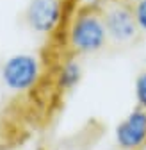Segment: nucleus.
Segmentation results:
<instances>
[{"label":"nucleus","instance_id":"f257e3e1","mask_svg":"<svg viewBox=\"0 0 146 150\" xmlns=\"http://www.w3.org/2000/svg\"><path fill=\"white\" fill-rule=\"evenodd\" d=\"M66 40L69 50L75 55H91L105 48V45L109 43V36L100 4L82 6L71 16Z\"/></svg>","mask_w":146,"mask_h":150},{"label":"nucleus","instance_id":"f03ea898","mask_svg":"<svg viewBox=\"0 0 146 150\" xmlns=\"http://www.w3.org/2000/svg\"><path fill=\"white\" fill-rule=\"evenodd\" d=\"M43 77V64L36 54L30 52H16L0 66V81L4 88L11 93H29L39 84Z\"/></svg>","mask_w":146,"mask_h":150},{"label":"nucleus","instance_id":"7ed1b4c3","mask_svg":"<svg viewBox=\"0 0 146 150\" xmlns=\"http://www.w3.org/2000/svg\"><path fill=\"white\" fill-rule=\"evenodd\" d=\"M100 9L109 41L118 45H128L141 36L128 0H102Z\"/></svg>","mask_w":146,"mask_h":150},{"label":"nucleus","instance_id":"20e7f679","mask_svg":"<svg viewBox=\"0 0 146 150\" xmlns=\"http://www.w3.org/2000/svg\"><path fill=\"white\" fill-rule=\"evenodd\" d=\"M64 18V0H30L25 11L29 29L38 36H52Z\"/></svg>","mask_w":146,"mask_h":150},{"label":"nucleus","instance_id":"39448f33","mask_svg":"<svg viewBox=\"0 0 146 150\" xmlns=\"http://www.w3.org/2000/svg\"><path fill=\"white\" fill-rule=\"evenodd\" d=\"M119 150H142L146 146V111L134 107L114 130Z\"/></svg>","mask_w":146,"mask_h":150},{"label":"nucleus","instance_id":"423d86ee","mask_svg":"<svg viewBox=\"0 0 146 150\" xmlns=\"http://www.w3.org/2000/svg\"><path fill=\"white\" fill-rule=\"evenodd\" d=\"M82 75H84V70L77 59H73V57L66 59L55 73V88L62 93L75 89L82 81Z\"/></svg>","mask_w":146,"mask_h":150},{"label":"nucleus","instance_id":"0eeeda50","mask_svg":"<svg viewBox=\"0 0 146 150\" xmlns=\"http://www.w3.org/2000/svg\"><path fill=\"white\" fill-rule=\"evenodd\" d=\"M130 6L135 16V22L139 27V32L146 36V0H130Z\"/></svg>","mask_w":146,"mask_h":150},{"label":"nucleus","instance_id":"6e6552de","mask_svg":"<svg viewBox=\"0 0 146 150\" xmlns=\"http://www.w3.org/2000/svg\"><path fill=\"white\" fill-rule=\"evenodd\" d=\"M134 95H135L137 107H141V109L146 111V70L137 75L135 86H134Z\"/></svg>","mask_w":146,"mask_h":150},{"label":"nucleus","instance_id":"1a4fd4ad","mask_svg":"<svg viewBox=\"0 0 146 150\" xmlns=\"http://www.w3.org/2000/svg\"><path fill=\"white\" fill-rule=\"evenodd\" d=\"M80 2H82V6H96L102 0H80Z\"/></svg>","mask_w":146,"mask_h":150},{"label":"nucleus","instance_id":"9d476101","mask_svg":"<svg viewBox=\"0 0 146 150\" xmlns=\"http://www.w3.org/2000/svg\"><path fill=\"white\" fill-rule=\"evenodd\" d=\"M128 2H130V0H128Z\"/></svg>","mask_w":146,"mask_h":150}]
</instances>
